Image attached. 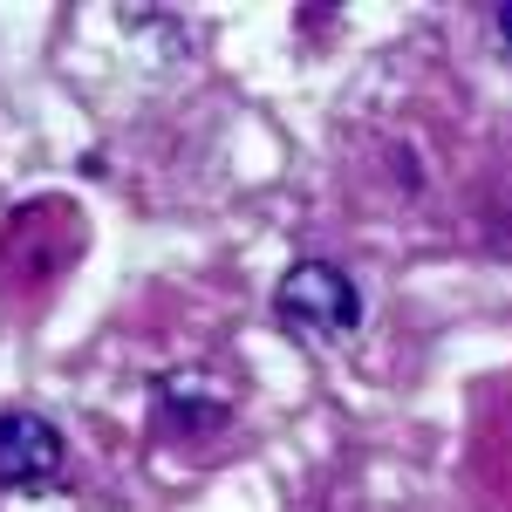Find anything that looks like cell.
Here are the masks:
<instances>
[{"label": "cell", "instance_id": "6da1fadb", "mask_svg": "<svg viewBox=\"0 0 512 512\" xmlns=\"http://www.w3.org/2000/svg\"><path fill=\"white\" fill-rule=\"evenodd\" d=\"M274 308L287 328H301V335H349L355 321H362V294H355V280L342 267H328V260H301L294 274L280 280Z\"/></svg>", "mask_w": 512, "mask_h": 512}, {"label": "cell", "instance_id": "7a4b0ae2", "mask_svg": "<svg viewBox=\"0 0 512 512\" xmlns=\"http://www.w3.org/2000/svg\"><path fill=\"white\" fill-rule=\"evenodd\" d=\"M62 472V431L35 410H0V492H21Z\"/></svg>", "mask_w": 512, "mask_h": 512}, {"label": "cell", "instance_id": "3957f363", "mask_svg": "<svg viewBox=\"0 0 512 512\" xmlns=\"http://www.w3.org/2000/svg\"><path fill=\"white\" fill-rule=\"evenodd\" d=\"M158 410H171V417H192L198 410V424H212V417H226V396H219V383H205V376H164Z\"/></svg>", "mask_w": 512, "mask_h": 512}, {"label": "cell", "instance_id": "277c9868", "mask_svg": "<svg viewBox=\"0 0 512 512\" xmlns=\"http://www.w3.org/2000/svg\"><path fill=\"white\" fill-rule=\"evenodd\" d=\"M499 41L512 48V7H499Z\"/></svg>", "mask_w": 512, "mask_h": 512}]
</instances>
